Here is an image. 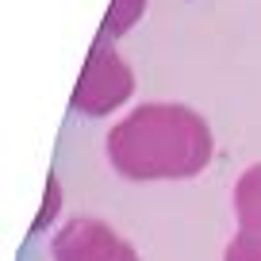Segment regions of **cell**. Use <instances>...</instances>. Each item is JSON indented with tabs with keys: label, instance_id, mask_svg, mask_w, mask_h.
<instances>
[{
	"label": "cell",
	"instance_id": "cell-1",
	"mask_svg": "<svg viewBox=\"0 0 261 261\" xmlns=\"http://www.w3.org/2000/svg\"><path fill=\"white\" fill-rule=\"evenodd\" d=\"M104 146L123 180H188L212 165L215 135L196 108L150 100L108 130Z\"/></svg>",
	"mask_w": 261,
	"mask_h": 261
},
{
	"label": "cell",
	"instance_id": "cell-2",
	"mask_svg": "<svg viewBox=\"0 0 261 261\" xmlns=\"http://www.w3.org/2000/svg\"><path fill=\"white\" fill-rule=\"evenodd\" d=\"M130 96H135V69L115 54V42L100 35L89 50L81 77H77L69 108L77 115H89V119H104V115L119 112Z\"/></svg>",
	"mask_w": 261,
	"mask_h": 261
},
{
	"label": "cell",
	"instance_id": "cell-3",
	"mask_svg": "<svg viewBox=\"0 0 261 261\" xmlns=\"http://www.w3.org/2000/svg\"><path fill=\"white\" fill-rule=\"evenodd\" d=\"M54 261H142L139 250L104 219H69L50 238Z\"/></svg>",
	"mask_w": 261,
	"mask_h": 261
},
{
	"label": "cell",
	"instance_id": "cell-4",
	"mask_svg": "<svg viewBox=\"0 0 261 261\" xmlns=\"http://www.w3.org/2000/svg\"><path fill=\"white\" fill-rule=\"evenodd\" d=\"M234 238L230 250L242 261H261V162L246 165L234 180Z\"/></svg>",
	"mask_w": 261,
	"mask_h": 261
},
{
	"label": "cell",
	"instance_id": "cell-5",
	"mask_svg": "<svg viewBox=\"0 0 261 261\" xmlns=\"http://www.w3.org/2000/svg\"><path fill=\"white\" fill-rule=\"evenodd\" d=\"M146 4L150 0H112V8H108V16H104V39H123V35L130 31V27L139 23L142 16H146Z\"/></svg>",
	"mask_w": 261,
	"mask_h": 261
},
{
	"label": "cell",
	"instance_id": "cell-6",
	"mask_svg": "<svg viewBox=\"0 0 261 261\" xmlns=\"http://www.w3.org/2000/svg\"><path fill=\"white\" fill-rule=\"evenodd\" d=\"M58 207H62V185H58V177L50 173V180H46V196H42V212H39V219H35L31 234H42V230H46V223L58 215Z\"/></svg>",
	"mask_w": 261,
	"mask_h": 261
}]
</instances>
